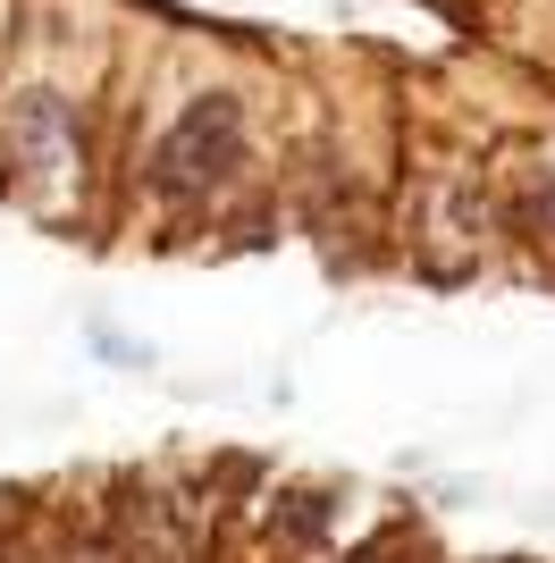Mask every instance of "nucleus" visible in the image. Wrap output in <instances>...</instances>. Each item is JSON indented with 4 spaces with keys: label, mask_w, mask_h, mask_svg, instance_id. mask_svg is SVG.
I'll list each match as a JSON object with an SVG mask.
<instances>
[{
    "label": "nucleus",
    "mask_w": 555,
    "mask_h": 563,
    "mask_svg": "<svg viewBox=\"0 0 555 563\" xmlns=\"http://www.w3.org/2000/svg\"><path fill=\"white\" fill-rule=\"evenodd\" d=\"M236 161H244V110H236L228 93H203L161 135V152H152V186H161L168 202H203V194H219L236 177Z\"/></svg>",
    "instance_id": "obj_1"
},
{
    "label": "nucleus",
    "mask_w": 555,
    "mask_h": 563,
    "mask_svg": "<svg viewBox=\"0 0 555 563\" xmlns=\"http://www.w3.org/2000/svg\"><path fill=\"white\" fill-rule=\"evenodd\" d=\"M9 168H18V186L43 202V211H68L76 202V168H85V135H76V110L59 93H18L9 110Z\"/></svg>",
    "instance_id": "obj_2"
},
{
    "label": "nucleus",
    "mask_w": 555,
    "mask_h": 563,
    "mask_svg": "<svg viewBox=\"0 0 555 563\" xmlns=\"http://www.w3.org/2000/svg\"><path fill=\"white\" fill-rule=\"evenodd\" d=\"M522 228H531L538 244H555V177H538V186L522 194Z\"/></svg>",
    "instance_id": "obj_3"
}]
</instances>
